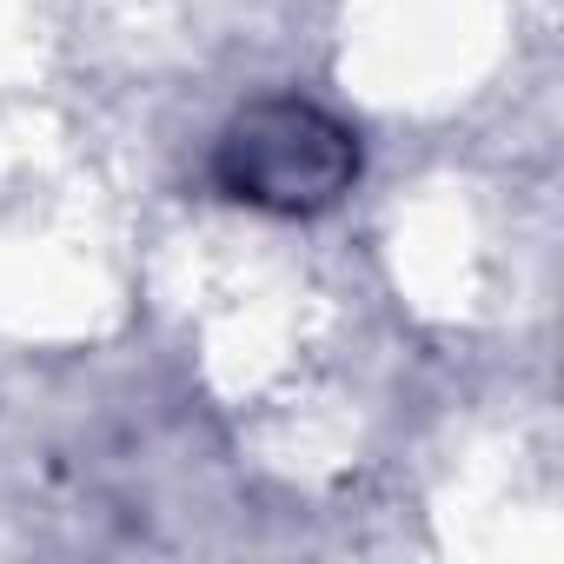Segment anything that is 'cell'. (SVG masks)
Listing matches in <instances>:
<instances>
[{"label": "cell", "instance_id": "6da1fadb", "mask_svg": "<svg viewBox=\"0 0 564 564\" xmlns=\"http://www.w3.org/2000/svg\"><path fill=\"white\" fill-rule=\"evenodd\" d=\"M359 133L300 94H265L246 100L206 153V180L219 199L272 213V219H313L333 213L352 186H359Z\"/></svg>", "mask_w": 564, "mask_h": 564}]
</instances>
